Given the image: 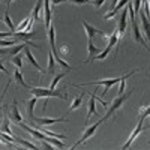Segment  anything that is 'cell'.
<instances>
[{
	"mask_svg": "<svg viewBox=\"0 0 150 150\" xmlns=\"http://www.w3.org/2000/svg\"><path fill=\"white\" fill-rule=\"evenodd\" d=\"M30 93L33 95V96H38V98H45V104H44V108L42 110H45L47 108V99L48 98H51V96H57V98H60V99H63V101H66L68 99V95H65L63 93V90H53V89H44V87H30Z\"/></svg>",
	"mask_w": 150,
	"mask_h": 150,
	"instance_id": "6da1fadb",
	"label": "cell"
},
{
	"mask_svg": "<svg viewBox=\"0 0 150 150\" xmlns=\"http://www.w3.org/2000/svg\"><path fill=\"white\" fill-rule=\"evenodd\" d=\"M132 92L134 90H131L128 95H120V96H117V98H114V99H112V102H111V107L107 110V112H105V116H102V119L104 120H108L110 117H114V114H116V111L125 104V102H126L128 101V99H129V96L132 95Z\"/></svg>",
	"mask_w": 150,
	"mask_h": 150,
	"instance_id": "7a4b0ae2",
	"label": "cell"
},
{
	"mask_svg": "<svg viewBox=\"0 0 150 150\" xmlns=\"http://www.w3.org/2000/svg\"><path fill=\"white\" fill-rule=\"evenodd\" d=\"M47 39H48V44H50V50L54 53V57H56V60H57V63L62 66V68H65L66 71H71V66L66 63V62H63L60 59V56L57 54V51H56V41H54V26L51 24L50 26V29H48V33H47Z\"/></svg>",
	"mask_w": 150,
	"mask_h": 150,
	"instance_id": "3957f363",
	"label": "cell"
},
{
	"mask_svg": "<svg viewBox=\"0 0 150 150\" xmlns=\"http://www.w3.org/2000/svg\"><path fill=\"white\" fill-rule=\"evenodd\" d=\"M120 80H122V77H120V78H111V80H99V81H93V83H81V84H72V86H81V87H83V86H90V84H93V86H104V92H102V96H105L110 87H112L114 84L120 83Z\"/></svg>",
	"mask_w": 150,
	"mask_h": 150,
	"instance_id": "277c9868",
	"label": "cell"
},
{
	"mask_svg": "<svg viewBox=\"0 0 150 150\" xmlns=\"http://www.w3.org/2000/svg\"><path fill=\"white\" fill-rule=\"evenodd\" d=\"M104 122H105V120H104V119H101V120H98V122H96L95 125H92V126H90V128H87V129L84 131V134H83V137H81V138H80V140H78L77 143H75V144H74V146H72L71 149H77V147H78L80 144H83V143H84L86 140H89V137H92V135H93V134H95V132L98 131V128H99V126H101V125H102Z\"/></svg>",
	"mask_w": 150,
	"mask_h": 150,
	"instance_id": "5b68a950",
	"label": "cell"
},
{
	"mask_svg": "<svg viewBox=\"0 0 150 150\" xmlns=\"http://www.w3.org/2000/svg\"><path fill=\"white\" fill-rule=\"evenodd\" d=\"M50 2L51 0H44V24L47 30L51 26V9H50Z\"/></svg>",
	"mask_w": 150,
	"mask_h": 150,
	"instance_id": "8992f818",
	"label": "cell"
},
{
	"mask_svg": "<svg viewBox=\"0 0 150 150\" xmlns=\"http://www.w3.org/2000/svg\"><path fill=\"white\" fill-rule=\"evenodd\" d=\"M141 129H143V120H138V125H137V128L134 129L132 135H131L129 138H128V141H126V143H125V144L122 146V149H123V150H126V149H128V147H129V146L134 143V140L137 138V135H138V134L141 132Z\"/></svg>",
	"mask_w": 150,
	"mask_h": 150,
	"instance_id": "52a82bcc",
	"label": "cell"
},
{
	"mask_svg": "<svg viewBox=\"0 0 150 150\" xmlns=\"http://www.w3.org/2000/svg\"><path fill=\"white\" fill-rule=\"evenodd\" d=\"M137 15H140V18H141L143 29H144V35H146V39L150 41V21L147 20V15L144 14V11H140Z\"/></svg>",
	"mask_w": 150,
	"mask_h": 150,
	"instance_id": "ba28073f",
	"label": "cell"
},
{
	"mask_svg": "<svg viewBox=\"0 0 150 150\" xmlns=\"http://www.w3.org/2000/svg\"><path fill=\"white\" fill-rule=\"evenodd\" d=\"M83 26H84V30H86V33H87V38L89 39H93V36L95 35H102V36H105V33L102 32V30H98V29H95L93 26H90L87 21H83Z\"/></svg>",
	"mask_w": 150,
	"mask_h": 150,
	"instance_id": "9c48e42d",
	"label": "cell"
},
{
	"mask_svg": "<svg viewBox=\"0 0 150 150\" xmlns=\"http://www.w3.org/2000/svg\"><path fill=\"white\" fill-rule=\"evenodd\" d=\"M24 53H26V56H27V59H29V63L38 71V72H39V74H42V72H45L41 66H39V63H38V62H36V59L33 57V54L30 53V48H29V45L26 47V48H24Z\"/></svg>",
	"mask_w": 150,
	"mask_h": 150,
	"instance_id": "30bf717a",
	"label": "cell"
},
{
	"mask_svg": "<svg viewBox=\"0 0 150 150\" xmlns=\"http://www.w3.org/2000/svg\"><path fill=\"white\" fill-rule=\"evenodd\" d=\"M132 30H134V36H135V41L138 42V44H141L144 48H147V51H150V48H149V45L146 44V41H144V38L141 36V32H140V29H138V26H137V23H132Z\"/></svg>",
	"mask_w": 150,
	"mask_h": 150,
	"instance_id": "8fae6325",
	"label": "cell"
},
{
	"mask_svg": "<svg viewBox=\"0 0 150 150\" xmlns=\"http://www.w3.org/2000/svg\"><path fill=\"white\" fill-rule=\"evenodd\" d=\"M96 92H93L92 95H90V101H89V111H87V120H86V123H89V120H90V116L92 114H95L96 112Z\"/></svg>",
	"mask_w": 150,
	"mask_h": 150,
	"instance_id": "7c38bea8",
	"label": "cell"
},
{
	"mask_svg": "<svg viewBox=\"0 0 150 150\" xmlns=\"http://www.w3.org/2000/svg\"><path fill=\"white\" fill-rule=\"evenodd\" d=\"M87 50H89V59L86 60V63H89V62H90L96 54H99V53L102 51V48H98V47L93 45V41H92V39H89V44H87Z\"/></svg>",
	"mask_w": 150,
	"mask_h": 150,
	"instance_id": "4fadbf2b",
	"label": "cell"
},
{
	"mask_svg": "<svg viewBox=\"0 0 150 150\" xmlns=\"http://www.w3.org/2000/svg\"><path fill=\"white\" fill-rule=\"evenodd\" d=\"M9 120H12V122L17 123V125H20L23 122L21 114H20V111H18V107H17V102H14V105H12V111H11V114H9Z\"/></svg>",
	"mask_w": 150,
	"mask_h": 150,
	"instance_id": "5bb4252c",
	"label": "cell"
},
{
	"mask_svg": "<svg viewBox=\"0 0 150 150\" xmlns=\"http://www.w3.org/2000/svg\"><path fill=\"white\" fill-rule=\"evenodd\" d=\"M33 122H36L38 125H54V123H59V122H65V117H59V119H36L35 116L30 119Z\"/></svg>",
	"mask_w": 150,
	"mask_h": 150,
	"instance_id": "9a60e30c",
	"label": "cell"
},
{
	"mask_svg": "<svg viewBox=\"0 0 150 150\" xmlns=\"http://www.w3.org/2000/svg\"><path fill=\"white\" fill-rule=\"evenodd\" d=\"M42 3H44V0H38L36 5L33 6V11H32V18L33 21H38L41 18V9H42Z\"/></svg>",
	"mask_w": 150,
	"mask_h": 150,
	"instance_id": "2e32d148",
	"label": "cell"
},
{
	"mask_svg": "<svg viewBox=\"0 0 150 150\" xmlns=\"http://www.w3.org/2000/svg\"><path fill=\"white\" fill-rule=\"evenodd\" d=\"M114 45H116V44H112V42H108V45L105 47V50H104V51H101V53H99L98 56H95V57H93L92 60H104V59H105V57H107V56L110 54L111 48L114 47ZM92 60H90V62H92Z\"/></svg>",
	"mask_w": 150,
	"mask_h": 150,
	"instance_id": "e0dca14e",
	"label": "cell"
},
{
	"mask_svg": "<svg viewBox=\"0 0 150 150\" xmlns=\"http://www.w3.org/2000/svg\"><path fill=\"white\" fill-rule=\"evenodd\" d=\"M129 2H131V0H122V2H120V3H117V6H116L114 9H112V11L110 12V14H107L104 18H105V20H108V18H111V17H114V15L117 14V12H119L120 9H123V8H125V5H128Z\"/></svg>",
	"mask_w": 150,
	"mask_h": 150,
	"instance_id": "ac0fdd59",
	"label": "cell"
},
{
	"mask_svg": "<svg viewBox=\"0 0 150 150\" xmlns=\"http://www.w3.org/2000/svg\"><path fill=\"white\" fill-rule=\"evenodd\" d=\"M14 78H15V81L21 86V87H24V89H30V87H27V84L24 83V78H23V74L20 72V69L17 68L15 71H14Z\"/></svg>",
	"mask_w": 150,
	"mask_h": 150,
	"instance_id": "d6986e66",
	"label": "cell"
},
{
	"mask_svg": "<svg viewBox=\"0 0 150 150\" xmlns=\"http://www.w3.org/2000/svg\"><path fill=\"white\" fill-rule=\"evenodd\" d=\"M3 21L8 24V27H9V30H11L12 33L17 32V27H15V24L12 23V20H11V17H9V14H8V11H6V14H5V17H3Z\"/></svg>",
	"mask_w": 150,
	"mask_h": 150,
	"instance_id": "ffe728a7",
	"label": "cell"
},
{
	"mask_svg": "<svg viewBox=\"0 0 150 150\" xmlns=\"http://www.w3.org/2000/svg\"><path fill=\"white\" fill-rule=\"evenodd\" d=\"M56 65H54V57H53V51L50 50V53H48V72H56Z\"/></svg>",
	"mask_w": 150,
	"mask_h": 150,
	"instance_id": "44dd1931",
	"label": "cell"
},
{
	"mask_svg": "<svg viewBox=\"0 0 150 150\" xmlns=\"http://www.w3.org/2000/svg\"><path fill=\"white\" fill-rule=\"evenodd\" d=\"M65 75H66V72H62V74H57V75H56V77L53 78V81H51V84H50V89H53V90H54V89H56V86H57V83H59V81H60L62 78H63V77H65Z\"/></svg>",
	"mask_w": 150,
	"mask_h": 150,
	"instance_id": "7402d4cb",
	"label": "cell"
},
{
	"mask_svg": "<svg viewBox=\"0 0 150 150\" xmlns=\"http://www.w3.org/2000/svg\"><path fill=\"white\" fill-rule=\"evenodd\" d=\"M17 143H20L23 147H26V149H33V150H38V146H35L33 143H29V141H26V140H21V138H18V137H17Z\"/></svg>",
	"mask_w": 150,
	"mask_h": 150,
	"instance_id": "603a6c76",
	"label": "cell"
},
{
	"mask_svg": "<svg viewBox=\"0 0 150 150\" xmlns=\"http://www.w3.org/2000/svg\"><path fill=\"white\" fill-rule=\"evenodd\" d=\"M83 95H84V93H83ZM83 95L75 98V101L72 102V105H71V108H69V111H68V112H71V111H74V110H77V108L81 105V102H83Z\"/></svg>",
	"mask_w": 150,
	"mask_h": 150,
	"instance_id": "cb8c5ba5",
	"label": "cell"
},
{
	"mask_svg": "<svg viewBox=\"0 0 150 150\" xmlns=\"http://www.w3.org/2000/svg\"><path fill=\"white\" fill-rule=\"evenodd\" d=\"M128 14H129V17H131V21L132 23H137L135 20H137V14H135V9H134V5L129 2L128 3Z\"/></svg>",
	"mask_w": 150,
	"mask_h": 150,
	"instance_id": "d4e9b609",
	"label": "cell"
},
{
	"mask_svg": "<svg viewBox=\"0 0 150 150\" xmlns=\"http://www.w3.org/2000/svg\"><path fill=\"white\" fill-rule=\"evenodd\" d=\"M30 21H32V18H30V17H27L24 21H21V23H20V26L17 27V32H24V30H26V27L30 24Z\"/></svg>",
	"mask_w": 150,
	"mask_h": 150,
	"instance_id": "484cf974",
	"label": "cell"
},
{
	"mask_svg": "<svg viewBox=\"0 0 150 150\" xmlns=\"http://www.w3.org/2000/svg\"><path fill=\"white\" fill-rule=\"evenodd\" d=\"M23 59L20 57V56H14V57H12V63H14L18 69H21V66H23V62H21Z\"/></svg>",
	"mask_w": 150,
	"mask_h": 150,
	"instance_id": "4316f807",
	"label": "cell"
},
{
	"mask_svg": "<svg viewBox=\"0 0 150 150\" xmlns=\"http://www.w3.org/2000/svg\"><path fill=\"white\" fill-rule=\"evenodd\" d=\"M140 110H141L140 120H143V122H144V119H146L147 116H150V107H147V108H140Z\"/></svg>",
	"mask_w": 150,
	"mask_h": 150,
	"instance_id": "83f0119b",
	"label": "cell"
},
{
	"mask_svg": "<svg viewBox=\"0 0 150 150\" xmlns=\"http://www.w3.org/2000/svg\"><path fill=\"white\" fill-rule=\"evenodd\" d=\"M17 45V41L14 39V41H5V39H2V47H15Z\"/></svg>",
	"mask_w": 150,
	"mask_h": 150,
	"instance_id": "f1b7e54d",
	"label": "cell"
},
{
	"mask_svg": "<svg viewBox=\"0 0 150 150\" xmlns=\"http://www.w3.org/2000/svg\"><path fill=\"white\" fill-rule=\"evenodd\" d=\"M66 2H71V3H75V5H84V3H89L90 0H66Z\"/></svg>",
	"mask_w": 150,
	"mask_h": 150,
	"instance_id": "f546056e",
	"label": "cell"
},
{
	"mask_svg": "<svg viewBox=\"0 0 150 150\" xmlns=\"http://www.w3.org/2000/svg\"><path fill=\"white\" fill-rule=\"evenodd\" d=\"M104 2H105V0H90V3L95 5V8H101Z\"/></svg>",
	"mask_w": 150,
	"mask_h": 150,
	"instance_id": "4dcf8cb0",
	"label": "cell"
},
{
	"mask_svg": "<svg viewBox=\"0 0 150 150\" xmlns=\"http://www.w3.org/2000/svg\"><path fill=\"white\" fill-rule=\"evenodd\" d=\"M63 2H66V0H51V3H53V6H57V5H60V3H63Z\"/></svg>",
	"mask_w": 150,
	"mask_h": 150,
	"instance_id": "1f68e13d",
	"label": "cell"
},
{
	"mask_svg": "<svg viewBox=\"0 0 150 150\" xmlns=\"http://www.w3.org/2000/svg\"><path fill=\"white\" fill-rule=\"evenodd\" d=\"M117 2H119V0H112V2H111V11L117 6Z\"/></svg>",
	"mask_w": 150,
	"mask_h": 150,
	"instance_id": "d6a6232c",
	"label": "cell"
},
{
	"mask_svg": "<svg viewBox=\"0 0 150 150\" xmlns=\"http://www.w3.org/2000/svg\"><path fill=\"white\" fill-rule=\"evenodd\" d=\"M12 0H6V9H9V5H11Z\"/></svg>",
	"mask_w": 150,
	"mask_h": 150,
	"instance_id": "836d02e7",
	"label": "cell"
}]
</instances>
